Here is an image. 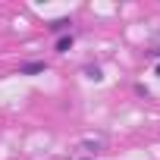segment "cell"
I'll list each match as a JSON object with an SVG mask.
<instances>
[{
  "instance_id": "obj_1",
  "label": "cell",
  "mask_w": 160,
  "mask_h": 160,
  "mask_svg": "<svg viewBox=\"0 0 160 160\" xmlns=\"http://www.w3.org/2000/svg\"><path fill=\"white\" fill-rule=\"evenodd\" d=\"M19 72L22 75H38V72H44V63H22Z\"/></svg>"
},
{
  "instance_id": "obj_2",
  "label": "cell",
  "mask_w": 160,
  "mask_h": 160,
  "mask_svg": "<svg viewBox=\"0 0 160 160\" xmlns=\"http://www.w3.org/2000/svg\"><path fill=\"white\" fill-rule=\"evenodd\" d=\"M69 47H72V35H63V38L57 41V50H60V53H66Z\"/></svg>"
},
{
  "instance_id": "obj_3",
  "label": "cell",
  "mask_w": 160,
  "mask_h": 160,
  "mask_svg": "<svg viewBox=\"0 0 160 160\" xmlns=\"http://www.w3.org/2000/svg\"><path fill=\"white\" fill-rule=\"evenodd\" d=\"M72 22L69 19H57V22H50V32H63V28H69Z\"/></svg>"
},
{
  "instance_id": "obj_4",
  "label": "cell",
  "mask_w": 160,
  "mask_h": 160,
  "mask_svg": "<svg viewBox=\"0 0 160 160\" xmlns=\"http://www.w3.org/2000/svg\"><path fill=\"white\" fill-rule=\"evenodd\" d=\"M157 75H160V63H157Z\"/></svg>"
}]
</instances>
